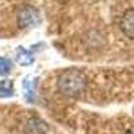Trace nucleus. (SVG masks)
Segmentation results:
<instances>
[{
    "label": "nucleus",
    "mask_w": 134,
    "mask_h": 134,
    "mask_svg": "<svg viewBox=\"0 0 134 134\" xmlns=\"http://www.w3.org/2000/svg\"><path fill=\"white\" fill-rule=\"evenodd\" d=\"M87 76L83 71L69 69L59 74L57 79V88L64 98H79L87 88Z\"/></svg>",
    "instance_id": "obj_1"
},
{
    "label": "nucleus",
    "mask_w": 134,
    "mask_h": 134,
    "mask_svg": "<svg viewBox=\"0 0 134 134\" xmlns=\"http://www.w3.org/2000/svg\"><path fill=\"white\" fill-rule=\"evenodd\" d=\"M40 21V14L36 8L26 7L19 12L18 15V24L20 28H28L36 26Z\"/></svg>",
    "instance_id": "obj_2"
},
{
    "label": "nucleus",
    "mask_w": 134,
    "mask_h": 134,
    "mask_svg": "<svg viewBox=\"0 0 134 134\" xmlns=\"http://www.w3.org/2000/svg\"><path fill=\"white\" fill-rule=\"evenodd\" d=\"M48 125L42 118L31 115L23 122V134H46Z\"/></svg>",
    "instance_id": "obj_3"
},
{
    "label": "nucleus",
    "mask_w": 134,
    "mask_h": 134,
    "mask_svg": "<svg viewBox=\"0 0 134 134\" xmlns=\"http://www.w3.org/2000/svg\"><path fill=\"white\" fill-rule=\"evenodd\" d=\"M119 30L130 40H134V8L126 9L119 18Z\"/></svg>",
    "instance_id": "obj_4"
},
{
    "label": "nucleus",
    "mask_w": 134,
    "mask_h": 134,
    "mask_svg": "<svg viewBox=\"0 0 134 134\" xmlns=\"http://www.w3.org/2000/svg\"><path fill=\"white\" fill-rule=\"evenodd\" d=\"M36 86H38V79L36 78H30L27 76L23 82V90H24V97L28 102L34 103L36 97Z\"/></svg>",
    "instance_id": "obj_5"
},
{
    "label": "nucleus",
    "mask_w": 134,
    "mask_h": 134,
    "mask_svg": "<svg viewBox=\"0 0 134 134\" xmlns=\"http://www.w3.org/2000/svg\"><path fill=\"white\" fill-rule=\"evenodd\" d=\"M16 60L21 66H30L34 62V55L28 50H26L23 47H19L16 51Z\"/></svg>",
    "instance_id": "obj_6"
},
{
    "label": "nucleus",
    "mask_w": 134,
    "mask_h": 134,
    "mask_svg": "<svg viewBox=\"0 0 134 134\" xmlns=\"http://www.w3.org/2000/svg\"><path fill=\"white\" fill-rule=\"evenodd\" d=\"M15 87H14V82L9 79H3L0 81V99L4 98H11L14 95Z\"/></svg>",
    "instance_id": "obj_7"
},
{
    "label": "nucleus",
    "mask_w": 134,
    "mask_h": 134,
    "mask_svg": "<svg viewBox=\"0 0 134 134\" xmlns=\"http://www.w3.org/2000/svg\"><path fill=\"white\" fill-rule=\"evenodd\" d=\"M11 70H12V63H11V60L0 57V76H4V75L9 74Z\"/></svg>",
    "instance_id": "obj_8"
}]
</instances>
